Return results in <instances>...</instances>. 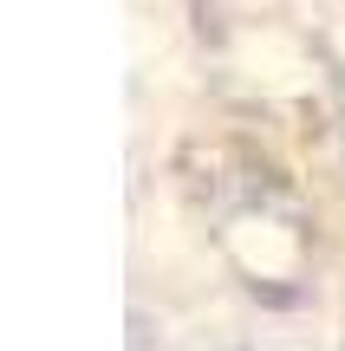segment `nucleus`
Listing matches in <instances>:
<instances>
[{
	"instance_id": "obj_1",
	"label": "nucleus",
	"mask_w": 345,
	"mask_h": 351,
	"mask_svg": "<svg viewBox=\"0 0 345 351\" xmlns=\"http://www.w3.org/2000/svg\"><path fill=\"white\" fill-rule=\"evenodd\" d=\"M339 104H345V98H339Z\"/></svg>"
}]
</instances>
